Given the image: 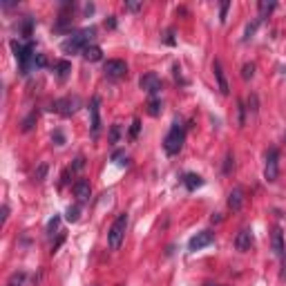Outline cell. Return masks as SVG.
Here are the masks:
<instances>
[{
	"label": "cell",
	"mask_w": 286,
	"mask_h": 286,
	"mask_svg": "<svg viewBox=\"0 0 286 286\" xmlns=\"http://www.w3.org/2000/svg\"><path fill=\"white\" fill-rule=\"evenodd\" d=\"M212 72H215V79H217V87H219V92H222L224 96L230 92V87H228V81H226V74H224V67H222V63L219 61H215L212 63Z\"/></svg>",
	"instance_id": "obj_14"
},
{
	"label": "cell",
	"mask_w": 286,
	"mask_h": 286,
	"mask_svg": "<svg viewBox=\"0 0 286 286\" xmlns=\"http://www.w3.org/2000/svg\"><path fill=\"white\" fill-rule=\"evenodd\" d=\"M119 139H121V125L114 123V125H110V143L114 145V143H119Z\"/></svg>",
	"instance_id": "obj_23"
},
{
	"label": "cell",
	"mask_w": 286,
	"mask_h": 286,
	"mask_svg": "<svg viewBox=\"0 0 286 286\" xmlns=\"http://www.w3.org/2000/svg\"><path fill=\"white\" fill-rule=\"evenodd\" d=\"M168 45H175V38H172V29H168V38H165Z\"/></svg>",
	"instance_id": "obj_41"
},
{
	"label": "cell",
	"mask_w": 286,
	"mask_h": 286,
	"mask_svg": "<svg viewBox=\"0 0 286 286\" xmlns=\"http://www.w3.org/2000/svg\"><path fill=\"white\" fill-rule=\"evenodd\" d=\"M282 257H284V262H282V273H280V280H282V282H286V250H284V255H282Z\"/></svg>",
	"instance_id": "obj_36"
},
{
	"label": "cell",
	"mask_w": 286,
	"mask_h": 286,
	"mask_svg": "<svg viewBox=\"0 0 286 286\" xmlns=\"http://www.w3.org/2000/svg\"><path fill=\"white\" fill-rule=\"evenodd\" d=\"M257 7H260V20H262V18H266V16L270 14V11L275 9L277 2H275V0H262V2H260Z\"/></svg>",
	"instance_id": "obj_19"
},
{
	"label": "cell",
	"mask_w": 286,
	"mask_h": 286,
	"mask_svg": "<svg viewBox=\"0 0 286 286\" xmlns=\"http://www.w3.org/2000/svg\"><path fill=\"white\" fill-rule=\"evenodd\" d=\"M125 9L127 11H139V9H143V2L141 0H125Z\"/></svg>",
	"instance_id": "obj_28"
},
{
	"label": "cell",
	"mask_w": 286,
	"mask_h": 286,
	"mask_svg": "<svg viewBox=\"0 0 286 286\" xmlns=\"http://www.w3.org/2000/svg\"><path fill=\"white\" fill-rule=\"evenodd\" d=\"M228 7H230V2H228V0H224V2H222V7H219V20H222V22H226Z\"/></svg>",
	"instance_id": "obj_31"
},
{
	"label": "cell",
	"mask_w": 286,
	"mask_h": 286,
	"mask_svg": "<svg viewBox=\"0 0 286 286\" xmlns=\"http://www.w3.org/2000/svg\"><path fill=\"white\" fill-rule=\"evenodd\" d=\"M96 36V27H85L81 32L76 34H69L63 42H61V49L65 54H79V52H85V47H90V42L94 41Z\"/></svg>",
	"instance_id": "obj_1"
},
{
	"label": "cell",
	"mask_w": 286,
	"mask_h": 286,
	"mask_svg": "<svg viewBox=\"0 0 286 286\" xmlns=\"http://www.w3.org/2000/svg\"><path fill=\"white\" fill-rule=\"evenodd\" d=\"M7 217H9V206L5 204V206H2V224L7 222Z\"/></svg>",
	"instance_id": "obj_39"
},
{
	"label": "cell",
	"mask_w": 286,
	"mask_h": 286,
	"mask_svg": "<svg viewBox=\"0 0 286 286\" xmlns=\"http://www.w3.org/2000/svg\"><path fill=\"white\" fill-rule=\"evenodd\" d=\"M36 112H32V114H29V117H27V119H22V123H20V130H22V132H29V130H32V127L34 125H36Z\"/></svg>",
	"instance_id": "obj_22"
},
{
	"label": "cell",
	"mask_w": 286,
	"mask_h": 286,
	"mask_svg": "<svg viewBox=\"0 0 286 286\" xmlns=\"http://www.w3.org/2000/svg\"><path fill=\"white\" fill-rule=\"evenodd\" d=\"M74 195H76V199H79L81 204L87 202V199H90V195H92L90 181H87V179H79V181H76V184H74Z\"/></svg>",
	"instance_id": "obj_15"
},
{
	"label": "cell",
	"mask_w": 286,
	"mask_h": 286,
	"mask_svg": "<svg viewBox=\"0 0 286 286\" xmlns=\"http://www.w3.org/2000/svg\"><path fill=\"white\" fill-rule=\"evenodd\" d=\"M139 130H141V121H139V119H134L132 127H130V139H137L139 137Z\"/></svg>",
	"instance_id": "obj_30"
},
{
	"label": "cell",
	"mask_w": 286,
	"mask_h": 286,
	"mask_svg": "<svg viewBox=\"0 0 286 286\" xmlns=\"http://www.w3.org/2000/svg\"><path fill=\"white\" fill-rule=\"evenodd\" d=\"M161 110H163L161 101L157 99V96H152V99H150V103H148V114H150V117H159Z\"/></svg>",
	"instance_id": "obj_21"
},
{
	"label": "cell",
	"mask_w": 286,
	"mask_h": 286,
	"mask_svg": "<svg viewBox=\"0 0 286 286\" xmlns=\"http://www.w3.org/2000/svg\"><path fill=\"white\" fill-rule=\"evenodd\" d=\"M81 107V99L79 96H65V99H59V101L52 105V110H56L61 117L69 119L72 114H76V110Z\"/></svg>",
	"instance_id": "obj_6"
},
{
	"label": "cell",
	"mask_w": 286,
	"mask_h": 286,
	"mask_svg": "<svg viewBox=\"0 0 286 286\" xmlns=\"http://www.w3.org/2000/svg\"><path fill=\"white\" fill-rule=\"evenodd\" d=\"M54 141H56V145H63V143H65L63 134H61V132H54Z\"/></svg>",
	"instance_id": "obj_38"
},
{
	"label": "cell",
	"mask_w": 286,
	"mask_h": 286,
	"mask_svg": "<svg viewBox=\"0 0 286 286\" xmlns=\"http://www.w3.org/2000/svg\"><path fill=\"white\" fill-rule=\"evenodd\" d=\"M184 143H185V130L179 121H175L172 127H170V132L165 134V139H163L165 154H170V157H172V154H179L181 148H184Z\"/></svg>",
	"instance_id": "obj_3"
},
{
	"label": "cell",
	"mask_w": 286,
	"mask_h": 286,
	"mask_svg": "<svg viewBox=\"0 0 286 286\" xmlns=\"http://www.w3.org/2000/svg\"><path fill=\"white\" fill-rule=\"evenodd\" d=\"M250 246H253V230H250V228L239 230L237 237H235V248L246 253V250H250Z\"/></svg>",
	"instance_id": "obj_13"
},
{
	"label": "cell",
	"mask_w": 286,
	"mask_h": 286,
	"mask_svg": "<svg viewBox=\"0 0 286 286\" xmlns=\"http://www.w3.org/2000/svg\"><path fill=\"white\" fill-rule=\"evenodd\" d=\"M83 165H85V159L83 157H79V159L74 161V165H72V170H83Z\"/></svg>",
	"instance_id": "obj_37"
},
{
	"label": "cell",
	"mask_w": 286,
	"mask_h": 286,
	"mask_svg": "<svg viewBox=\"0 0 286 286\" xmlns=\"http://www.w3.org/2000/svg\"><path fill=\"white\" fill-rule=\"evenodd\" d=\"M277 175H280V152H277V148H268L264 163V179L273 184V181H277Z\"/></svg>",
	"instance_id": "obj_5"
},
{
	"label": "cell",
	"mask_w": 286,
	"mask_h": 286,
	"mask_svg": "<svg viewBox=\"0 0 286 286\" xmlns=\"http://www.w3.org/2000/svg\"><path fill=\"white\" fill-rule=\"evenodd\" d=\"M244 202H246L244 188H242V185H235L233 190L228 192V208H230L233 212H239L242 208H244Z\"/></svg>",
	"instance_id": "obj_10"
},
{
	"label": "cell",
	"mask_w": 286,
	"mask_h": 286,
	"mask_svg": "<svg viewBox=\"0 0 286 286\" xmlns=\"http://www.w3.org/2000/svg\"><path fill=\"white\" fill-rule=\"evenodd\" d=\"M11 49H14V56H16L18 65H20V74L27 76L29 74V69H32V65L36 63V45H34L32 41L27 42V45H20L18 41H11Z\"/></svg>",
	"instance_id": "obj_2"
},
{
	"label": "cell",
	"mask_w": 286,
	"mask_h": 286,
	"mask_svg": "<svg viewBox=\"0 0 286 286\" xmlns=\"http://www.w3.org/2000/svg\"><path fill=\"white\" fill-rule=\"evenodd\" d=\"M103 72H105V76L107 79H123V76L127 74V65H125V61H119V59H112V61H107L105 65H103Z\"/></svg>",
	"instance_id": "obj_8"
},
{
	"label": "cell",
	"mask_w": 286,
	"mask_h": 286,
	"mask_svg": "<svg viewBox=\"0 0 286 286\" xmlns=\"http://www.w3.org/2000/svg\"><path fill=\"white\" fill-rule=\"evenodd\" d=\"M79 212H81V208L79 206H69L67 208V212H65V219H67V222H79Z\"/></svg>",
	"instance_id": "obj_24"
},
{
	"label": "cell",
	"mask_w": 286,
	"mask_h": 286,
	"mask_svg": "<svg viewBox=\"0 0 286 286\" xmlns=\"http://www.w3.org/2000/svg\"><path fill=\"white\" fill-rule=\"evenodd\" d=\"M69 72H72V63L69 61H56L54 63V74H56V79L59 81H65L69 76Z\"/></svg>",
	"instance_id": "obj_16"
},
{
	"label": "cell",
	"mask_w": 286,
	"mask_h": 286,
	"mask_svg": "<svg viewBox=\"0 0 286 286\" xmlns=\"http://www.w3.org/2000/svg\"><path fill=\"white\" fill-rule=\"evenodd\" d=\"M212 242H215V233L202 230V233H197L195 237L188 242V250H202V248H206V246H210Z\"/></svg>",
	"instance_id": "obj_9"
},
{
	"label": "cell",
	"mask_w": 286,
	"mask_h": 286,
	"mask_svg": "<svg viewBox=\"0 0 286 286\" xmlns=\"http://www.w3.org/2000/svg\"><path fill=\"white\" fill-rule=\"evenodd\" d=\"M59 224H61V217H59V215H54V217L49 219V224H47V233L49 235L56 233V230H59Z\"/></svg>",
	"instance_id": "obj_27"
},
{
	"label": "cell",
	"mask_w": 286,
	"mask_h": 286,
	"mask_svg": "<svg viewBox=\"0 0 286 286\" xmlns=\"http://www.w3.org/2000/svg\"><path fill=\"white\" fill-rule=\"evenodd\" d=\"M105 27H110V29H114V27H117V20H114V16H110V20H105Z\"/></svg>",
	"instance_id": "obj_40"
},
{
	"label": "cell",
	"mask_w": 286,
	"mask_h": 286,
	"mask_svg": "<svg viewBox=\"0 0 286 286\" xmlns=\"http://www.w3.org/2000/svg\"><path fill=\"white\" fill-rule=\"evenodd\" d=\"M270 248H273V255H275V257H282V255H284V250H286L284 235H282V228L280 226H275V228H273V233H270Z\"/></svg>",
	"instance_id": "obj_12"
},
{
	"label": "cell",
	"mask_w": 286,
	"mask_h": 286,
	"mask_svg": "<svg viewBox=\"0 0 286 286\" xmlns=\"http://www.w3.org/2000/svg\"><path fill=\"white\" fill-rule=\"evenodd\" d=\"M248 110L250 112H257V96H250V99H248Z\"/></svg>",
	"instance_id": "obj_35"
},
{
	"label": "cell",
	"mask_w": 286,
	"mask_h": 286,
	"mask_svg": "<svg viewBox=\"0 0 286 286\" xmlns=\"http://www.w3.org/2000/svg\"><path fill=\"white\" fill-rule=\"evenodd\" d=\"M233 165H235V159H233V154L228 152V154H226V163H224V172H226V175H228V172H230V168H233Z\"/></svg>",
	"instance_id": "obj_32"
},
{
	"label": "cell",
	"mask_w": 286,
	"mask_h": 286,
	"mask_svg": "<svg viewBox=\"0 0 286 286\" xmlns=\"http://www.w3.org/2000/svg\"><path fill=\"white\" fill-rule=\"evenodd\" d=\"M32 27H34V20H32L29 16H27V18H25V22H22V29H20L22 36H25V38L32 36Z\"/></svg>",
	"instance_id": "obj_26"
},
{
	"label": "cell",
	"mask_w": 286,
	"mask_h": 286,
	"mask_svg": "<svg viewBox=\"0 0 286 286\" xmlns=\"http://www.w3.org/2000/svg\"><path fill=\"white\" fill-rule=\"evenodd\" d=\"M45 175H47V165H45V163L38 165V170H36V179H38V181H42V179H45Z\"/></svg>",
	"instance_id": "obj_33"
},
{
	"label": "cell",
	"mask_w": 286,
	"mask_h": 286,
	"mask_svg": "<svg viewBox=\"0 0 286 286\" xmlns=\"http://www.w3.org/2000/svg\"><path fill=\"white\" fill-rule=\"evenodd\" d=\"M139 85H141L143 92H148V94L157 96L161 90H163V83H161V79L154 72H148V74H143L141 81H139Z\"/></svg>",
	"instance_id": "obj_7"
},
{
	"label": "cell",
	"mask_w": 286,
	"mask_h": 286,
	"mask_svg": "<svg viewBox=\"0 0 286 286\" xmlns=\"http://www.w3.org/2000/svg\"><path fill=\"white\" fill-rule=\"evenodd\" d=\"M27 280V273L25 270H16V273H11L9 282H7V286H22Z\"/></svg>",
	"instance_id": "obj_20"
},
{
	"label": "cell",
	"mask_w": 286,
	"mask_h": 286,
	"mask_svg": "<svg viewBox=\"0 0 286 286\" xmlns=\"http://www.w3.org/2000/svg\"><path fill=\"white\" fill-rule=\"evenodd\" d=\"M255 76V65L253 63H246L244 67H242V79L244 81H250Z\"/></svg>",
	"instance_id": "obj_25"
},
{
	"label": "cell",
	"mask_w": 286,
	"mask_h": 286,
	"mask_svg": "<svg viewBox=\"0 0 286 286\" xmlns=\"http://www.w3.org/2000/svg\"><path fill=\"white\" fill-rule=\"evenodd\" d=\"M206 286H224V284H206Z\"/></svg>",
	"instance_id": "obj_43"
},
{
	"label": "cell",
	"mask_w": 286,
	"mask_h": 286,
	"mask_svg": "<svg viewBox=\"0 0 286 286\" xmlns=\"http://www.w3.org/2000/svg\"><path fill=\"white\" fill-rule=\"evenodd\" d=\"M99 105H101V99L94 96L90 103V117H92V137H99V130H101V114H99Z\"/></svg>",
	"instance_id": "obj_11"
},
{
	"label": "cell",
	"mask_w": 286,
	"mask_h": 286,
	"mask_svg": "<svg viewBox=\"0 0 286 286\" xmlns=\"http://www.w3.org/2000/svg\"><path fill=\"white\" fill-rule=\"evenodd\" d=\"M260 18H257V20L255 22H250L248 27H246V34H244V41H250V38H253V34H255V29H257V25H260Z\"/></svg>",
	"instance_id": "obj_29"
},
{
	"label": "cell",
	"mask_w": 286,
	"mask_h": 286,
	"mask_svg": "<svg viewBox=\"0 0 286 286\" xmlns=\"http://www.w3.org/2000/svg\"><path fill=\"white\" fill-rule=\"evenodd\" d=\"M184 185H185V190H197V188H202L204 185V179L199 175H195V172H188V175H184Z\"/></svg>",
	"instance_id": "obj_17"
},
{
	"label": "cell",
	"mask_w": 286,
	"mask_h": 286,
	"mask_svg": "<svg viewBox=\"0 0 286 286\" xmlns=\"http://www.w3.org/2000/svg\"><path fill=\"white\" fill-rule=\"evenodd\" d=\"M83 59H85V61H90V63H96V61H101V59H103L101 47H96V45H90V47H85Z\"/></svg>",
	"instance_id": "obj_18"
},
{
	"label": "cell",
	"mask_w": 286,
	"mask_h": 286,
	"mask_svg": "<svg viewBox=\"0 0 286 286\" xmlns=\"http://www.w3.org/2000/svg\"><path fill=\"white\" fill-rule=\"evenodd\" d=\"M125 230H127V212H121V215L114 219V224L110 226V230H107V246H110V250L121 248Z\"/></svg>",
	"instance_id": "obj_4"
},
{
	"label": "cell",
	"mask_w": 286,
	"mask_h": 286,
	"mask_svg": "<svg viewBox=\"0 0 286 286\" xmlns=\"http://www.w3.org/2000/svg\"><path fill=\"white\" fill-rule=\"evenodd\" d=\"M94 11V5H85V14H92Z\"/></svg>",
	"instance_id": "obj_42"
},
{
	"label": "cell",
	"mask_w": 286,
	"mask_h": 286,
	"mask_svg": "<svg viewBox=\"0 0 286 286\" xmlns=\"http://www.w3.org/2000/svg\"><path fill=\"white\" fill-rule=\"evenodd\" d=\"M36 67H45V65H47V59H45V54H36Z\"/></svg>",
	"instance_id": "obj_34"
}]
</instances>
